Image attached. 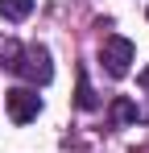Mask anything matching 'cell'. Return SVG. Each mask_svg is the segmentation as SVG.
I'll use <instances>...</instances> for the list:
<instances>
[{"mask_svg":"<svg viewBox=\"0 0 149 153\" xmlns=\"http://www.w3.org/2000/svg\"><path fill=\"white\" fill-rule=\"evenodd\" d=\"M74 108H83V112H95V108H99V95L91 91V83H87V71H79V91H74Z\"/></svg>","mask_w":149,"mask_h":153,"instance_id":"cell-4","label":"cell"},{"mask_svg":"<svg viewBox=\"0 0 149 153\" xmlns=\"http://www.w3.org/2000/svg\"><path fill=\"white\" fill-rule=\"evenodd\" d=\"M4 108H8V120L13 124H29L42 112V95L33 87H13V91H4Z\"/></svg>","mask_w":149,"mask_h":153,"instance_id":"cell-3","label":"cell"},{"mask_svg":"<svg viewBox=\"0 0 149 153\" xmlns=\"http://www.w3.org/2000/svg\"><path fill=\"white\" fill-rule=\"evenodd\" d=\"M33 13V0H0V17L4 21H25Z\"/></svg>","mask_w":149,"mask_h":153,"instance_id":"cell-6","label":"cell"},{"mask_svg":"<svg viewBox=\"0 0 149 153\" xmlns=\"http://www.w3.org/2000/svg\"><path fill=\"white\" fill-rule=\"evenodd\" d=\"M0 66L21 75V79H29V83H42V87L54 79V62H50L46 46H17V42H8L0 50Z\"/></svg>","mask_w":149,"mask_h":153,"instance_id":"cell-1","label":"cell"},{"mask_svg":"<svg viewBox=\"0 0 149 153\" xmlns=\"http://www.w3.org/2000/svg\"><path fill=\"white\" fill-rule=\"evenodd\" d=\"M112 120H116V124H133V120H141V112H137L133 100L116 95V100H112Z\"/></svg>","mask_w":149,"mask_h":153,"instance_id":"cell-5","label":"cell"},{"mask_svg":"<svg viewBox=\"0 0 149 153\" xmlns=\"http://www.w3.org/2000/svg\"><path fill=\"white\" fill-rule=\"evenodd\" d=\"M99 58H104V71H108L112 79H124V75H128V66H133V58H137V50H133V42H128V37L112 33V37H104Z\"/></svg>","mask_w":149,"mask_h":153,"instance_id":"cell-2","label":"cell"},{"mask_svg":"<svg viewBox=\"0 0 149 153\" xmlns=\"http://www.w3.org/2000/svg\"><path fill=\"white\" fill-rule=\"evenodd\" d=\"M145 17H149V8H145Z\"/></svg>","mask_w":149,"mask_h":153,"instance_id":"cell-8","label":"cell"},{"mask_svg":"<svg viewBox=\"0 0 149 153\" xmlns=\"http://www.w3.org/2000/svg\"><path fill=\"white\" fill-rule=\"evenodd\" d=\"M137 83H141V91H145V95H149V66H145V71H141V75H137Z\"/></svg>","mask_w":149,"mask_h":153,"instance_id":"cell-7","label":"cell"}]
</instances>
